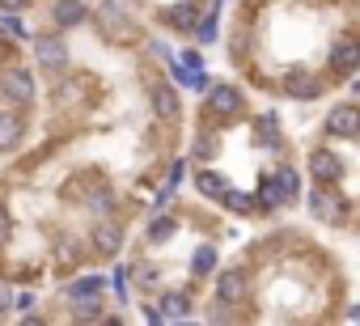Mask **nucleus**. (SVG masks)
<instances>
[{
	"instance_id": "nucleus-15",
	"label": "nucleus",
	"mask_w": 360,
	"mask_h": 326,
	"mask_svg": "<svg viewBox=\"0 0 360 326\" xmlns=\"http://www.w3.org/2000/svg\"><path fill=\"white\" fill-rule=\"evenodd\" d=\"M153 115L157 119H178V93L169 85H157L153 89Z\"/></svg>"
},
{
	"instance_id": "nucleus-12",
	"label": "nucleus",
	"mask_w": 360,
	"mask_h": 326,
	"mask_svg": "<svg viewBox=\"0 0 360 326\" xmlns=\"http://www.w3.org/2000/svg\"><path fill=\"white\" fill-rule=\"evenodd\" d=\"M94 246H98L102 254H119V246H123V229L110 225V221H98V229H94Z\"/></svg>"
},
{
	"instance_id": "nucleus-3",
	"label": "nucleus",
	"mask_w": 360,
	"mask_h": 326,
	"mask_svg": "<svg viewBox=\"0 0 360 326\" xmlns=\"http://www.w3.org/2000/svg\"><path fill=\"white\" fill-rule=\"evenodd\" d=\"M246 271H238V267H229V271H221L217 275V301L221 305H242L246 301Z\"/></svg>"
},
{
	"instance_id": "nucleus-13",
	"label": "nucleus",
	"mask_w": 360,
	"mask_h": 326,
	"mask_svg": "<svg viewBox=\"0 0 360 326\" xmlns=\"http://www.w3.org/2000/svg\"><path fill=\"white\" fill-rule=\"evenodd\" d=\"M102 288H106V280H102V275L72 280V284H68V301H102Z\"/></svg>"
},
{
	"instance_id": "nucleus-26",
	"label": "nucleus",
	"mask_w": 360,
	"mask_h": 326,
	"mask_svg": "<svg viewBox=\"0 0 360 326\" xmlns=\"http://www.w3.org/2000/svg\"><path fill=\"white\" fill-rule=\"evenodd\" d=\"M110 204H115L110 191H98V195H94V208H98V212H110Z\"/></svg>"
},
{
	"instance_id": "nucleus-5",
	"label": "nucleus",
	"mask_w": 360,
	"mask_h": 326,
	"mask_svg": "<svg viewBox=\"0 0 360 326\" xmlns=\"http://www.w3.org/2000/svg\"><path fill=\"white\" fill-rule=\"evenodd\" d=\"M0 93L13 98V102H34V77L22 72V68H9L5 77H0Z\"/></svg>"
},
{
	"instance_id": "nucleus-6",
	"label": "nucleus",
	"mask_w": 360,
	"mask_h": 326,
	"mask_svg": "<svg viewBox=\"0 0 360 326\" xmlns=\"http://www.w3.org/2000/svg\"><path fill=\"white\" fill-rule=\"evenodd\" d=\"M34 56H39V64L43 68H51V72H60V68H68V47H64V39H34Z\"/></svg>"
},
{
	"instance_id": "nucleus-14",
	"label": "nucleus",
	"mask_w": 360,
	"mask_h": 326,
	"mask_svg": "<svg viewBox=\"0 0 360 326\" xmlns=\"http://www.w3.org/2000/svg\"><path fill=\"white\" fill-rule=\"evenodd\" d=\"M161 313H165L169 322H183V318L191 313V296H187V292H178V288L165 292V296H161Z\"/></svg>"
},
{
	"instance_id": "nucleus-9",
	"label": "nucleus",
	"mask_w": 360,
	"mask_h": 326,
	"mask_svg": "<svg viewBox=\"0 0 360 326\" xmlns=\"http://www.w3.org/2000/svg\"><path fill=\"white\" fill-rule=\"evenodd\" d=\"M208 110H212V115H221V119H229V115H238V110H242V93H238L233 85H217V89H212V98H208Z\"/></svg>"
},
{
	"instance_id": "nucleus-28",
	"label": "nucleus",
	"mask_w": 360,
	"mask_h": 326,
	"mask_svg": "<svg viewBox=\"0 0 360 326\" xmlns=\"http://www.w3.org/2000/svg\"><path fill=\"white\" fill-rule=\"evenodd\" d=\"M183 64H187V68H204V60H200L195 51H187V56H183Z\"/></svg>"
},
{
	"instance_id": "nucleus-10",
	"label": "nucleus",
	"mask_w": 360,
	"mask_h": 326,
	"mask_svg": "<svg viewBox=\"0 0 360 326\" xmlns=\"http://www.w3.org/2000/svg\"><path fill=\"white\" fill-rule=\"evenodd\" d=\"M51 22L60 30H72V26L85 22V5H81V0H56V5H51Z\"/></svg>"
},
{
	"instance_id": "nucleus-27",
	"label": "nucleus",
	"mask_w": 360,
	"mask_h": 326,
	"mask_svg": "<svg viewBox=\"0 0 360 326\" xmlns=\"http://www.w3.org/2000/svg\"><path fill=\"white\" fill-rule=\"evenodd\" d=\"M9 305H18V296H13V292H9V288H5V284H0V313H5V309H9Z\"/></svg>"
},
{
	"instance_id": "nucleus-21",
	"label": "nucleus",
	"mask_w": 360,
	"mask_h": 326,
	"mask_svg": "<svg viewBox=\"0 0 360 326\" xmlns=\"http://www.w3.org/2000/svg\"><path fill=\"white\" fill-rule=\"evenodd\" d=\"M191 18H195L191 5H174V9H169V22H178V26H191Z\"/></svg>"
},
{
	"instance_id": "nucleus-11",
	"label": "nucleus",
	"mask_w": 360,
	"mask_h": 326,
	"mask_svg": "<svg viewBox=\"0 0 360 326\" xmlns=\"http://www.w3.org/2000/svg\"><path fill=\"white\" fill-rule=\"evenodd\" d=\"M330 64H335V72H352L360 64V43L356 39H339L335 51H330Z\"/></svg>"
},
{
	"instance_id": "nucleus-29",
	"label": "nucleus",
	"mask_w": 360,
	"mask_h": 326,
	"mask_svg": "<svg viewBox=\"0 0 360 326\" xmlns=\"http://www.w3.org/2000/svg\"><path fill=\"white\" fill-rule=\"evenodd\" d=\"M0 5H5V9H18V5H26V0H0Z\"/></svg>"
},
{
	"instance_id": "nucleus-2",
	"label": "nucleus",
	"mask_w": 360,
	"mask_h": 326,
	"mask_svg": "<svg viewBox=\"0 0 360 326\" xmlns=\"http://www.w3.org/2000/svg\"><path fill=\"white\" fill-rule=\"evenodd\" d=\"M259 195H263L267 208H280L284 200L297 195V174H292V170H280L276 178H263V191H259Z\"/></svg>"
},
{
	"instance_id": "nucleus-20",
	"label": "nucleus",
	"mask_w": 360,
	"mask_h": 326,
	"mask_svg": "<svg viewBox=\"0 0 360 326\" xmlns=\"http://www.w3.org/2000/svg\"><path fill=\"white\" fill-rule=\"evenodd\" d=\"M174 229H178V225H174V216H157V221L148 225V242H165Z\"/></svg>"
},
{
	"instance_id": "nucleus-23",
	"label": "nucleus",
	"mask_w": 360,
	"mask_h": 326,
	"mask_svg": "<svg viewBox=\"0 0 360 326\" xmlns=\"http://www.w3.org/2000/svg\"><path fill=\"white\" fill-rule=\"evenodd\" d=\"M212 39H217V13H208L200 22V43H212Z\"/></svg>"
},
{
	"instance_id": "nucleus-1",
	"label": "nucleus",
	"mask_w": 360,
	"mask_h": 326,
	"mask_svg": "<svg viewBox=\"0 0 360 326\" xmlns=\"http://www.w3.org/2000/svg\"><path fill=\"white\" fill-rule=\"evenodd\" d=\"M309 212L322 221V225H339L347 216V200L330 191V183H318V191L309 195Z\"/></svg>"
},
{
	"instance_id": "nucleus-25",
	"label": "nucleus",
	"mask_w": 360,
	"mask_h": 326,
	"mask_svg": "<svg viewBox=\"0 0 360 326\" xmlns=\"http://www.w3.org/2000/svg\"><path fill=\"white\" fill-rule=\"evenodd\" d=\"M9 233H13V216H9L5 208H0V246L9 242Z\"/></svg>"
},
{
	"instance_id": "nucleus-24",
	"label": "nucleus",
	"mask_w": 360,
	"mask_h": 326,
	"mask_svg": "<svg viewBox=\"0 0 360 326\" xmlns=\"http://www.w3.org/2000/svg\"><path fill=\"white\" fill-rule=\"evenodd\" d=\"M229 208H233V212H250V195H242V191H229Z\"/></svg>"
},
{
	"instance_id": "nucleus-17",
	"label": "nucleus",
	"mask_w": 360,
	"mask_h": 326,
	"mask_svg": "<svg viewBox=\"0 0 360 326\" xmlns=\"http://www.w3.org/2000/svg\"><path fill=\"white\" fill-rule=\"evenodd\" d=\"M195 187H200L204 195H212V200H221V195H229V183H225L221 174H212V170H200V178H195Z\"/></svg>"
},
{
	"instance_id": "nucleus-16",
	"label": "nucleus",
	"mask_w": 360,
	"mask_h": 326,
	"mask_svg": "<svg viewBox=\"0 0 360 326\" xmlns=\"http://www.w3.org/2000/svg\"><path fill=\"white\" fill-rule=\"evenodd\" d=\"M18 140H22V119L9 115V110H0V152H9Z\"/></svg>"
},
{
	"instance_id": "nucleus-22",
	"label": "nucleus",
	"mask_w": 360,
	"mask_h": 326,
	"mask_svg": "<svg viewBox=\"0 0 360 326\" xmlns=\"http://www.w3.org/2000/svg\"><path fill=\"white\" fill-rule=\"evenodd\" d=\"M0 30H5L9 39H26V26H22V18H5V22H0Z\"/></svg>"
},
{
	"instance_id": "nucleus-18",
	"label": "nucleus",
	"mask_w": 360,
	"mask_h": 326,
	"mask_svg": "<svg viewBox=\"0 0 360 326\" xmlns=\"http://www.w3.org/2000/svg\"><path fill=\"white\" fill-rule=\"evenodd\" d=\"M102 26H106V34H110V39H115V34H127V30H131V22H127V18H123V13H119L115 5H106V9H102Z\"/></svg>"
},
{
	"instance_id": "nucleus-8",
	"label": "nucleus",
	"mask_w": 360,
	"mask_h": 326,
	"mask_svg": "<svg viewBox=\"0 0 360 326\" xmlns=\"http://www.w3.org/2000/svg\"><path fill=\"white\" fill-rule=\"evenodd\" d=\"M284 89H288V98H297V102H314V98H322V81L309 77V72H288Z\"/></svg>"
},
{
	"instance_id": "nucleus-19",
	"label": "nucleus",
	"mask_w": 360,
	"mask_h": 326,
	"mask_svg": "<svg viewBox=\"0 0 360 326\" xmlns=\"http://www.w3.org/2000/svg\"><path fill=\"white\" fill-rule=\"evenodd\" d=\"M212 267H217V250H212V246H200L195 259H191V271H195V275H208Z\"/></svg>"
},
{
	"instance_id": "nucleus-7",
	"label": "nucleus",
	"mask_w": 360,
	"mask_h": 326,
	"mask_svg": "<svg viewBox=\"0 0 360 326\" xmlns=\"http://www.w3.org/2000/svg\"><path fill=\"white\" fill-rule=\"evenodd\" d=\"M309 170H314V178H318V183H339V174H343L339 157H335V152H326V148H314V152H309Z\"/></svg>"
},
{
	"instance_id": "nucleus-4",
	"label": "nucleus",
	"mask_w": 360,
	"mask_h": 326,
	"mask_svg": "<svg viewBox=\"0 0 360 326\" xmlns=\"http://www.w3.org/2000/svg\"><path fill=\"white\" fill-rule=\"evenodd\" d=\"M326 131L339 136V140L360 136V106H335V110L326 115Z\"/></svg>"
},
{
	"instance_id": "nucleus-30",
	"label": "nucleus",
	"mask_w": 360,
	"mask_h": 326,
	"mask_svg": "<svg viewBox=\"0 0 360 326\" xmlns=\"http://www.w3.org/2000/svg\"><path fill=\"white\" fill-rule=\"evenodd\" d=\"M347 318H352V322H360V305H356V309H347Z\"/></svg>"
}]
</instances>
